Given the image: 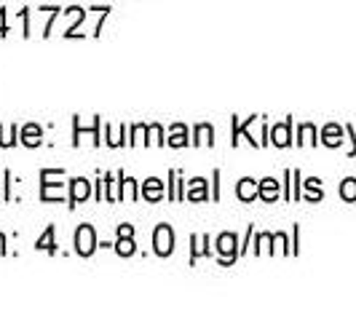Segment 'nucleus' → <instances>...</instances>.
Segmentation results:
<instances>
[{"label": "nucleus", "mask_w": 356, "mask_h": 321, "mask_svg": "<svg viewBox=\"0 0 356 321\" xmlns=\"http://www.w3.org/2000/svg\"><path fill=\"white\" fill-rule=\"evenodd\" d=\"M340 196L346 198V201H356V179H346L340 185Z\"/></svg>", "instance_id": "19"}, {"label": "nucleus", "mask_w": 356, "mask_h": 321, "mask_svg": "<svg viewBox=\"0 0 356 321\" xmlns=\"http://www.w3.org/2000/svg\"><path fill=\"white\" fill-rule=\"evenodd\" d=\"M188 201H207V179L196 177L193 182H191V188H188Z\"/></svg>", "instance_id": "14"}, {"label": "nucleus", "mask_w": 356, "mask_h": 321, "mask_svg": "<svg viewBox=\"0 0 356 321\" xmlns=\"http://www.w3.org/2000/svg\"><path fill=\"white\" fill-rule=\"evenodd\" d=\"M143 198L145 201H150V204H156L163 198V182L159 177H150L143 182Z\"/></svg>", "instance_id": "7"}, {"label": "nucleus", "mask_w": 356, "mask_h": 321, "mask_svg": "<svg viewBox=\"0 0 356 321\" xmlns=\"http://www.w3.org/2000/svg\"><path fill=\"white\" fill-rule=\"evenodd\" d=\"M89 196H91V182H89V179H83V177L70 179V209H72V206H78V204H83Z\"/></svg>", "instance_id": "5"}, {"label": "nucleus", "mask_w": 356, "mask_h": 321, "mask_svg": "<svg viewBox=\"0 0 356 321\" xmlns=\"http://www.w3.org/2000/svg\"><path fill=\"white\" fill-rule=\"evenodd\" d=\"M0 35H6V11H0Z\"/></svg>", "instance_id": "25"}, {"label": "nucleus", "mask_w": 356, "mask_h": 321, "mask_svg": "<svg viewBox=\"0 0 356 321\" xmlns=\"http://www.w3.org/2000/svg\"><path fill=\"white\" fill-rule=\"evenodd\" d=\"M17 142H19V126H8V129L0 126V145L3 147H14Z\"/></svg>", "instance_id": "17"}, {"label": "nucleus", "mask_w": 356, "mask_h": 321, "mask_svg": "<svg viewBox=\"0 0 356 321\" xmlns=\"http://www.w3.org/2000/svg\"><path fill=\"white\" fill-rule=\"evenodd\" d=\"M300 137H303V140H298V145H303V142H319V140H314V137H316V129H314L311 124H303V126H300Z\"/></svg>", "instance_id": "20"}, {"label": "nucleus", "mask_w": 356, "mask_h": 321, "mask_svg": "<svg viewBox=\"0 0 356 321\" xmlns=\"http://www.w3.org/2000/svg\"><path fill=\"white\" fill-rule=\"evenodd\" d=\"M54 179V169H43L40 172V198L43 201H59L65 196L62 190V182H51Z\"/></svg>", "instance_id": "4"}, {"label": "nucleus", "mask_w": 356, "mask_h": 321, "mask_svg": "<svg viewBox=\"0 0 356 321\" xmlns=\"http://www.w3.org/2000/svg\"><path fill=\"white\" fill-rule=\"evenodd\" d=\"M236 196L241 198V201H254L257 198V182L252 177H244L238 182V188H236Z\"/></svg>", "instance_id": "11"}, {"label": "nucleus", "mask_w": 356, "mask_h": 321, "mask_svg": "<svg viewBox=\"0 0 356 321\" xmlns=\"http://www.w3.org/2000/svg\"><path fill=\"white\" fill-rule=\"evenodd\" d=\"M147 134L153 137L150 142H156V145H166V140H163V129H161L159 124H153V126H147Z\"/></svg>", "instance_id": "22"}, {"label": "nucleus", "mask_w": 356, "mask_h": 321, "mask_svg": "<svg viewBox=\"0 0 356 321\" xmlns=\"http://www.w3.org/2000/svg\"><path fill=\"white\" fill-rule=\"evenodd\" d=\"M292 182H295V188H292V198H300V172H292Z\"/></svg>", "instance_id": "23"}, {"label": "nucleus", "mask_w": 356, "mask_h": 321, "mask_svg": "<svg viewBox=\"0 0 356 321\" xmlns=\"http://www.w3.org/2000/svg\"><path fill=\"white\" fill-rule=\"evenodd\" d=\"M193 145H214V129L212 124H198L193 129Z\"/></svg>", "instance_id": "12"}, {"label": "nucleus", "mask_w": 356, "mask_h": 321, "mask_svg": "<svg viewBox=\"0 0 356 321\" xmlns=\"http://www.w3.org/2000/svg\"><path fill=\"white\" fill-rule=\"evenodd\" d=\"M305 190H308V198H311V201H316V198H321L319 179H308V182H305Z\"/></svg>", "instance_id": "21"}, {"label": "nucleus", "mask_w": 356, "mask_h": 321, "mask_svg": "<svg viewBox=\"0 0 356 321\" xmlns=\"http://www.w3.org/2000/svg\"><path fill=\"white\" fill-rule=\"evenodd\" d=\"M115 252H118L121 257H131V254L137 252L134 236H118V241H115Z\"/></svg>", "instance_id": "16"}, {"label": "nucleus", "mask_w": 356, "mask_h": 321, "mask_svg": "<svg viewBox=\"0 0 356 321\" xmlns=\"http://www.w3.org/2000/svg\"><path fill=\"white\" fill-rule=\"evenodd\" d=\"M193 244H196V249L191 254V263L201 257V254H212V249H207V244H209V236H193Z\"/></svg>", "instance_id": "18"}, {"label": "nucleus", "mask_w": 356, "mask_h": 321, "mask_svg": "<svg viewBox=\"0 0 356 321\" xmlns=\"http://www.w3.org/2000/svg\"><path fill=\"white\" fill-rule=\"evenodd\" d=\"M214 249H217V254H220V263H222V265L236 263V257L241 254V249H238V238H236L233 233H220Z\"/></svg>", "instance_id": "1"}, {"label": "nucleus", "mask_w": 356, "mask_h": 321, "mask_svg": "<svg viewBox=\"0 0 356 321\" xmlns=\"http://www.w3.org/2000/svg\"><path fill=\"white\" fill-rule=\"evenodd\" d=\"M214 201H220V169H214Z\"/></svg>", "instance_id": "24"}, {"label": "nucleus", "mask_w": 356, "mask_h": 321, "mask_svg": "<svg viewBox=\"0 0 356 321\" xmlns=\"http://www.w3.org/2000/svg\"><path fill=\"white\" fill-rule=\"evenodd\" d=\"M292 121L286 118L284 124H279V126H273L270 129V142L276 145V147H286V145H292Z\"/></svg>", "instance_id": "6"}, {"label": "nucleus", "mask_w": 356, "mask_h": 321, "mask_svg": "<svg viewBox=\"0 0 356 321\" xmlns=\"http://www.w3.org/2000/svg\"><path fill=\"white\" fill-rule=\"evenodd\" d=\"M169 145L172 147H185V145H191L188 140V126L185 124H175L169 129Z\"/></svg>", "instance_id": "10"}, {"label": "nucleus", "mask_w": 356, "mask_h": 321, "mask_svg": "<svg viewBox=\"0 0 356 321\" xmlns=\"http://www.w3.org/2000/svg\"><path fill=\"white\" fill-rule=\"evenodd\" d=\"M321 142L330 145V147H338L343 142V129H338L335 124H330L324 129V134H321Z\"/></svg>", "instance_id": "15"}, {"label": "nucleus", "mask_w": 356, "mask_h": 321, "mask_svg": "<svg viewBox=\"0 0 356 321\" xmlns=\"http://www.w3.org/2000/svg\"><path fill=\"white\" fill-rule=\"evenodd\" d=\"M257 196L263 198V201H268V204H273L276 198H279V182L273 177H266L257 182Z\"/></svg>", "instance_id": "8"}, {"label": "nucleus", "mask_w": 356, "mask_h": 321, "mask_svg": "<svg viewBox=\"0 0 356 321\" xmlns=\"http://www.w3.org/2000/svg\"><path fill=\"white\" fill-rule=\"evenodd\" d=\"M6 236H3V233H0V254H6Z\"/></svg>", "instance_id": "26"}, {"label": "nucleus", "mask_w": 356, "mask_h": 321, "mask_svg": "<svg viewBox=\"0 0 356 321\" xmlns=\"http://www.w3.org/2000/svg\"><path fill=\"white\" fill-rule=\"evenodd\" d=\"M43 142V129L38 124H27L22 129V145H27V147H38V145Z\"/></svg>", "instance_id": "9"}, {"label": "nucleus", "mask_w": 356, "mask_h": 321, "mask_svg": "<svg viewBox=\"0 0 356 321\" xmlns=\"http://www.w3.org/2000/svg\"><path fill=\"white\" fill-rule=\"evenodd\" d=\"M54 233H56V228H54V225H49V228H46V231H43V236H40V238H38L35 241V249L40 252H49V254H54V252H56V241H54Z\"/></svg>", "instance_id": "13"}, {"label": "nucleus", "mask_w": 356, "mask_h": 321, "mask_svg": "<svg viewBox=\"0 0 356 321\" xmlns=\"http://www.w3.org/2000/svg\"><path fill=\"white\" fill-rule=\"evenodd\" d=\"M75 252L81 254V257H91L94 252H97V233L91 228L89 222H83L78 231H75Z\"/></svg>", "instance_id": "2"}, {"label": "nucleus", "mask_w": 356, "mask_h": 321, "mask_svg": "<svg viewBox=\"0 0 356 321\" xmlns=\"http://www.w3.org/2000/svg\"><path fill=\"white\" fill-rule=\"evenodd\" d=\"M153 249H156L159 257H169L175 252V231L166 222H161L159 228L153 231Z\"/></svg>", "instance_id": "3"}]
</instances>
